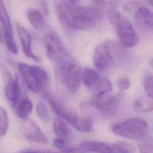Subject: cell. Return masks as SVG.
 Returning <instances> with one entry per match:
<instances>
[{"label":"cell","mask_w":153,"mask_h":153,"mask_svg":"<svg viewBox=\"0 0 153 153\" xmlns=\"http://www.w3.org/2000/svg\"><path fill=\"white\" fill-rule=\"evenodd\" d=\"M57 17L65 29L88 30L102 17V14L92 7H74L64 0H55Z\"/></svg>","instance_id":"6da1fadb"},{"label":"cell","mask_w":153,"mask_h":153,"mask_svg":"<svg viewBox=\"0 0 153 153\" xmlns=\"http://www.w3.org/2000/svg\"><path fill=\"white\" fill-rule=\"evenodd\" d=\"M108 18L123 46L131 47L138 44L139 38L131 23L119 11L109 8Z\"/></svg>","instance_id":"7a4b0ae2"},{"label":"cell","mask_w":153,"mask_h":153,"mask_svg":"<svg viewBox=\"0 0 153 153\" xmlns=\"http://www.w3.org/2000/svg\"><path fill=\"white\" fill-rule=\"evenodd\" d=\"M17 69L23 82L34 93H45L50 82V76L43 68L36 65L18 63Z\"/></svg>","instance_id":"3957f363"},{"label":"cell","mask_w":153,"mask_h":153,"mask_svg":"<svg viewBox=\"0 0 153 153\" xmlns=\"http://www.w3.org/2000/svg\"><path fill=\"white\" fill-rule=\"evenodd\" d=\"M44 96L48 102L53 112L57 117L64 120L76 130L87 133L92 129L93 120L89 117H79L76 114L68 111L54 97L48 92Z\"/></svg>","instance_id":"277c9868"},{"label":"cell","mask_w":153,"mask_h":153,"mask_svg":"<svg viewBox=\"0 0 153 153\" xmlns=\"http://www.w3.org/2000/svg\"><path fill=\"white\" fill-rule=\"evenodd\" d=\"M112 131L117 135L130 140H142L149 131L148 123L139 118H132L112 126Z\"/></svg>","instance_id":"5b68a950"},{"label":"cell","mask_w":153,"mask_h":153,"mask_svg":"<svg viewBox=\"0 0 153 153\" xmlns=\"http://www.w3.org/2000/svg\"><path fill=\"white\" fill-rule=\"evenodd\" d=\"M45 54L56 66L65 63L72 59L66 50L59 36L53 30H50L44 36Z\"/></svg>","instance_id":"8992f818"},{"label":"cell","mask_w":153,"mask_h":153,"mask_svg":"<svg viewBox=\"0 0 153 153\" xmlns=\"http://www.w3.org/2000/svg\"><path fill=\"white\" fill-rule=\"evenodd\" d=\"M56 70L60 81L68 91L71 93H76L82 80V71L79 65L72 59L56 66Z\"/></svg>","instance_id":"52a82bcc"},{"label":"cell","mask_w":153,"mask_h":153,"mask_svg":"<svg viewBox=\"0 0 153 153\" xmlns=\"http://www.w3.org/2000/svg\"><path fill=\"white\" fill-rule=\"evenodd\" d=\"M121 99V94L111 95L109 93L100 96H93L90 104L102 114L111 115L117 110Z\"/></svg>","instance_id":"ba28073f"},{"label":"cell","mask_w":153,"mask_h":153,"mask_svg":"<svg viewBox=\"0 0 153 153\" xmlns=\"http://www.w3.org/2000/svg\"><path fill=\"white\" fill-rule=\"evenodd\" d=\"M21 131L24 137L32 142L47 144L48 139L44 133L33 121L25 119L21 124Z\"/></svg>","instance_id":"9c48e42d"},{"label":"cell","mask_w":153,"mask_h":153,"mask_svg":"<svg viewBox=\"0 0 153 153\" xmlns=\"http://www.w3.org/2000/svg\"><path fill=\"white\" fill-rule=\"evenodd\" d=\"M93 62L99 70H104L112 65L114 59L107 43L97 46L94 52Z\"/></svg>","instance_id":"30bf717a"},{"label":"cell","mask_w":153,"mask_h":153,"mask_svg":"<svg viewBox=\"0 0 153 153\" xmlns=\"http://www.w3.org/2000/svg\"><path fill=\"white\" fill-rule=\"evenodd\" d=\"M134 22L137 29L143 32L153 31V12L140 6L134 12Z\"/></svg>","instance_id":"8fae6325"},{"label":"cell","mask_w":153,"mask_h":153,"mask_svg":"<svg viewBox=\"0 0 153 153\" xmlns=\"http://www.w3.org/2000/svg\"><path fill=\"white\" fill-rule=\"evenodd\" d=\"M16 30L23 52L25 56L36 62H40L41 61V57L36 55L32 49V36L19 23L16 24Z\"/></svg>","instance_id":"7c38bea8"},{"label":"cell","mask_w":153,"mask_h":153,"mask_svg":"<svg viewBox=\"0 0 153 153\" xmlns=\"http://www.w3.org/2000/svg\"><path fill=\"white\" fill-rule=\"evenodd\" d=\"M20 76H16L14 79L11 78L8 80L4 88V93L7 99L11 103L16 106L19 102L20 96Z\"/></svg>","instance_id":"4fadbf2b"},{"label":"cell","mask_w":153,"mask_h":153,"mask_svg":"<svg viewBox=\"0 0 153 153\" xmlns=\"http://www.w3.org/2000/svg\"><path fill=\"white\" fill-rule=\"evenodd\" d=\"M81 147L89 153H113L111 145L101 141H85L81 144Z\"/></svg>","instance_id":"5bb4252c"},{"label":"cell","mask_w":153,"mask_h":153,"mask_svg":"<svg viewBox=\"0 0 153 153\" xmlns=\"http://www.w3.org/2000/svg\"><path fill=\"white\" fill-rule=\"evenodd\" d=\"M27 18L32 26L37 31L44 29L45 20L44 14L36 8H30L27 11Z\"/></svg>","instance_id":"9a60e30c"},{"label":"cell","mask_w":153,"mask_h":153,"mask_svg":"<svg viewBox=\"0 0 153 153\" xmlns=\"http://www.w3.org/2000/svg\"><path fill=\"white\" fill-rule=\"evenodd\" d=\"M53 129L57 138L67 142L69 137L70 130L67 124L62 119L57 117L54 118L53 121Z\"/></svg>","instance_id":"2e32d148"},{"label":"cell","mask_w":153,"mask_h":153,"mask_svg":"<svg viewBox=\"0 0 153 153\" xmlns=\"http://www.w3.org/2000/svg\"><path fill=\"white\" fill-rule=\"evenodd\" d=\"M100 76L97 72L88 68H85L82 73V80L84 85L90 89H92L99 82Z\"/></svg>","instance_id":"e0dca14e"},{"label":"cell","mask_w":153,"mask_h":153,"mask_svg":"<svg viewBox=\"0 0 153 153\" xmlns=\"http://www.w3.org/2000/svg\"><path fill=\"white\" fill-rule=\"evenodd\" d=\"M134 109L140 112H148L153 111V100L150 97L143 96L135 99L133 102Z\"/></svg>","instance_id":"ac0fdd59"},{"label":"cell","mask_w":153,"mask_h":153,"mask_svg":"<svg viewBox=\"0 0 153 153\" xmlns=\"http://www.w3.org/2000/svg\"><path fill=\"white\" fill-rule=\"evenodd\" d=\"M16 114L17 116L22 119H26L32 112L33 105L31 101L25 98L19 102L16 105Z\"/></svg>","instance_id":"d6986e66"},{"label":"cell","mask_w":153,"mask_h":153,"mask_svg":"<svg viewBox=\"0 0 153 153\" xmlns=\"http://www.w3.org/2000/svg\"><path fill=\"white\" fill-rule=\"evenodd\" d=\"M112 90V85L111 81L106 78H101L96 85L91 89L93 96H100L108 94Z\"/></svg>","instance_id":"ffe728a7"},{"label":"cell","mask_w":153,"mask_h":153,"mask_svg":"<svg viewBox=\"0 0 153 153\" xmlns=\"http://www.w3.org/2000/svg\"><path fill=\"white\" fill-rule=\"evenodd\" d=\"M4 41L8 50L14 54H18V48L17 44L14 39L13 30L3 28Z\"/></svg>","instance_id":"44dd1931"},{"label":"cell","mask_w":153,"mask_h":153,"mask_svg":"<svg viewBox=\"0 0 153 153\" xmlns=\"http://www.w3.org/2000/svg\"><path fill=\"white\" fill-rule=\"evenodd\" d=\"M113 153H134L133 145L126 141H118L111 145Z\"/></svg>","instance_id":"7402d4cb"},{"label":"cell","mask_w":153,"mask_h":153,"mask_svg":"<svg viewBox=\"0 0 153 153\" xmlns=\"http://www.w3.org/2000/svg\"><path fill=\"white\" fill-rule=\"evenodd\" d=\"M0 22L3 28L13 30L10 16L5 6L3 0H0Z\"/></svg>","instance_id":"603a6c76"},{"label":"cell","mask_w":153,"mask_h":153,"mask_svg":"<svg viewBox=\"0 0 153 153\" xmlns=\"http://www.w3.org/2000/svg\"><path fill=\"white\" fill-rule=\"evenodd\" d=\"M9 120L6 110L0 106V136H4L8 128Z\"/></svg>","instance_id":"cb8c5ba5"},{"label":"cell","mask_w":153,"mask_h":153,"mask_svg":"<svg viewBox=\"0 0 153 153\" xmlns=\"http://www.w3.org/2000/svg\"><path fill=\"white\" fill-rule=\"evenodd\" d=\"M140 153H153V138H145L138 144Z\"/></svg>","instance_id":"d4e9b609"},{"label":"cell","mask_w":153,"mask_h":153,"mask_svg":"<svg viewBox=\"0 0 153 153\" xmlns=\"http://www.w3.org/2000/svg\"><path fill=\"white\" fill-rule=\"evenodd\" d=\"M36 112L39 118L43 121H47L50 118V114L46 105L41 101L37 102Z\"/></svg>","instance_id":"484cf974"},{"label":"cell","mask_w":153,"mask_h":153,"mask_svg":"<svg viewBox=\"0 0 153 153\" xmlns=\"http://www.w3.org/2000/svg\"><path fill=\"white\" fill-rule=\"evenodd\" d=\"M91 4V7L97 10L103 14L104 10L108 5L111 4L112 0H89Z\"/></svg>","instance_id":"4316f807"},{"label":"cell","mask_w":153,"mask_h":153,"mask_svg":"<svg viewBox=\"0 0 153 153\" xmlns=\"http://www.w3.org/2000/svg\"><path fill=\"white\" fill-rule=\"evenodd\" d=\"M144 89L149 97L153 100V76L148 75L143 79Z\"/></svg>","instance_id":"83f0119b"},{"label":"cell","mask_w":153,"mask_h":153,"mask_svg":"<svg viewBox=\"0 0 153 153\" xmlns=\"http://www.w3.org/2000/svg\"><path fill=\"white\" fill-rule=\"evenodd\" d=\"M118 88L120 91H124L128 89L130 87V80L125 76L121 77L117 82Z\"/></svg>","instance_id":"f1b7e54d"},{"label":"cell","mask_w":153,"mask_h":153,"mask_svg":"<svg viewBox=\"0 0 153 153\" xmlns=\"http://www.w3.org/2000/svg\"><path fill=\"white\" fill-rule=\"evenodd\" d=\"M141 2H137V1H133V2H129L128 3H126L124 7V10L127 12H131L134 10H136L140 7Z\"/></svg>","instance_id":"f546056e"},{"label":"cell","mask_w":153,"mask_h":153,"mask_svg":"<svg viewBox=\"0 0 153 153\" xmlns=\"http://www.w3.org/2000/svg\"><path fill=\"white\" fill-rule=\"evenodd\" d=\"M54 145L56 148H57L61 150H63V151H65V150L68 149V148L67 146V142L65 140H63L62 139H60L56 138V139H54Z\"/></svg>","instance_id":"4dcf8cb0"},{"label":"cell","mask_w":153,"mask_h":153,"mask_svg":"<svg viewBox=\"0 0 153 153\" xmlns=\"http://www.w3.org/2000/svg\"><path fill=\"white\" fill-rule=\"evenodd\" d=\"M64 153H85V152L81 148H68L65 151Z\"/></svg>","instance_id":"1f68e13d"},{"label":"cell","mask_w":153,"mask_h":153,"mask_svg":"<svg viewBox=\"0 0 153 153\" xmlns=\"http://www.w3.org/2000/svg\"><path fill=\"white\" fill-rule=\"evenodd\" d=\"M22 153H64L63 152H56L50 150H35V151H26Z\"/></svg>","instance_id":"d6a6232c"},{"label":"cell","mask_w":153,"mask_h":153,"mask_svg":"<svg viewBox=\"0 0 153 153\" xmlns=\"http://www.w3.org/2000/svg\"><path fill=\"white\" fill-rule=\"evenodd\" d=\"M66 1L68 4L72 5H74L76 4L78 2V1H79V0H66Z\"/></svg>","instance_id":"836d02e7"},{"label":"cell","mask_w":153,"mask_h":153,"mask_svg":"<svg viewBox=\"0 0 153 153\" xmlns=\"http://www.w3.org/2000/svg\"><path fill=\"white\" fill-rule=\"evenodd\" d=\"M4 42V37H3V32L1 30L0 27V44H2Z\"/></svg>","instance_id":"e575fe53"},{"label":"cell","mask_w":153,"mask_h":153,"mask_svg":"<svg viewBox=\"0 0 153 153\" xmlns=\"http://www.w3.org/2000/svg\"><path fill=\"white\" fill-rule=\"evenodd\" d=\"M149 65L151 66V68L153 69V59H151L149 62Z\"/></svg>","instance_id":"d590c367"},{"label":"cell","mask_w":153,"mask_h":153,"mask_svg":"<svg viewBox=\"0 0 153 153\" xmlns=\"http://www.w3.org/2000/svg\"><path fill=\"white\" fill-rule=\"evenodd\" d=\"M147 1L150 5L153 7V0H147Z\"/></svg>","instance_id":"8d00e7d4"},{"label":"cell","mask_w":153,"mask_h":153,"mask_svg":"<svg viewBox=\"0 0 153 153\" xmlns=\"http://www.w3.org/2000/svg\"><path fill=\"white\" fill-rule=\"evenodd\" d=\"M0 153H1V152H0Z\"/></svg>","instance_id":"74e56055"}]
</instances>
